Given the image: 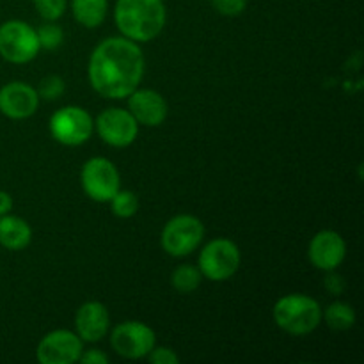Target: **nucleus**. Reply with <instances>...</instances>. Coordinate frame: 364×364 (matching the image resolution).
I'll return each instance as SVG.
<instances>
[{
  "mask_svg": "<svg viewBox=\"0 0 364 364\" xmlns=\"http://www.w3.org/2000/svg\"><path fill=\"white\" fill-rule=\"evenodd\" d=\"M203 281V274L194 265H180L171 274V284L178 294H192L199 288Z\"/></svg>",
  "mask_w": 364,
  "mask_h": 364,
  "instance_id": "obj_19",
  "label": "nucleus"
},
{
  "mask_svg": "<svg viewBox=\"0 0 364 364\" xmlns=\"http://www.w3.org/2000/svg\"><path fill=\"white\" fill-rule=\"evenodd\" d=\"M148 359L151 364H176L180 363L176 352L169 347H153V350L148 354Z\"/></svg>",
  "mask_w": 364,
  "mask_h": 364,
  "instance_id": "obj_25",
  "label": "nucleus"
},
{
  "mask_svg": "<svg viewBox=\"0 0 364 364\" xmlns=\"http://www.w3.org/2000/svg\"><path fill=\"white\" fill-rule=\"evenodd\" d=\"M146 60L139 43L127 38L103 39L89 57L91 87L109 100L128 98L141 85Z\"/></svg>",
  "mask_w": 364,
  "mask_h": 364,
  "instance_id": "obj_1",
  "label": "nucleus"
},
{
  "mask_svg": "<svg viewBox=\"0 0 364 364\" xmlns=\"http://www.w3.org/2000/svg\"><path fill=\"white\" fill-rule=\"evenodd\" d=\"M323 287H326V290L331 295H341L345 291V288H347V283H345L343 276H340L336 270H329L326 279H323Z\"/></svg>",
  "mask_w": 364,
  "mask_h": 364,
  "instance_id": "obj_26",
  "label": "nucleus"
},
{
  "mask_svg": "<svg viewBox=\"0 0 364 364\" xmlns=\"http://www.w3.org/2000/svg\"><path fill=\"white\" fill-rule=\"evenodd\" d=\"M39 96L36 87L25 82H9L0 87V112L14 121L28 119L38 112Z\"/></svg>",
  "mask_w": 364,
  "mask_h": 364,
  "instance_id": "obj_13",
  "label": "nucleus"
},
{
  "mask_svg": "<svg viewBox=\"0 0 364 364\" xmlns=\"http://www.w3.org/2000/svg\"><path fill=\"white\" fill-rule=\"evenodd\" d=\"M36 11L45 21H57L66 13L68 0H32Z\"/></svg>",
  "mask_w": 364,
  "mask_h": 364,
  "instance_id": "obj_23",
  "label": "nucleus"
},
{
  "mask_svg": "<svg viewBox=\"0 0 364 364\" xmlns=\"http://www.w3.org/2000/svg\"><path fill=\"white\" fill-rule=\"evenodd\" d=\"M38 34L39 48L43 50H57L64 41V31L63 27L55 23V21H45L36 28Z\"/></svg>",
  "mask_w": 364,
  "mask_h": 364,
  "instance_id": "obj_21",
  "label": "nucleus"
},
{
  "mask_svg": "<svg viewBox=\"0 0 364 364\" xmlns=\"http://www.w3.org/2000/svg\"><path fill=\"white\" fill-rule=\"evenodd\" d=\"M141 124L135 121L128 109L110 107L98 114L95 121V130L105 144L112 148H127L134 144L139 135Z\"/></svg>",
  "mask_w": 364,
  "mask_h": 364,
  "instance_id": "obj_10",
  "label": "nucleus"
},
{
  "mask_svg": "<svg viewBox=\"0 0 364 364\" xmlns=\"http://www.w3.org/2000/svg\"><path fill=\"white\" fill-rule=\"evenodd\" d=\"M82 352H84V341L78 338L77 333L55 329L41 338L36 358L41 364H73L78 363Z\"/></svg>",
  "mask_w": 364,
  "mask_h": 364,
  "instance_id": "obj_11",
  "label": "nucleus"
},
{
  "mask_svg": "<svg viewBox=\"0 0 364 364\" xmlns=\"http://www.w3.org/2000/svg\"><path fill=\"white\" fill-rule=\"evenodd\" d=\"M205 226L191 213H180L166 223L160 233V245L173 258H185L201 245Z\"/></svg>",
  "mask_w": 364,
  "mask_h": 364,
  "instance_id": "obj_5",
  "label": "nucleus"
},
{
  "mask_svg": "<svg viewBox=\"0 0 364 364\" xmlns=\"http://www.w3.org/2000/svg\"><path fill=\"white\" fill-rule=\"evenodd\" d=\"M355 311L347 302L336 301L322 311V320L333 331H348L355 326Z\"/></svg>",
  "mask_w": 364,
  "mask_h": 364,
  "instance_id": "obj_18",
  "label": "nucleus"
},
{
  "mask_svg": "<svg viewBox=\"0 0 364 364\" xmlns=\"http://www.w3.org/2000/svg\"><path fill=\"white\" fill-rule=\"evenodd\" d=\"M167 9L164 0H117L114 21L117 31L135 43L153 41L166 27Z\"/></svg>",
  "mask_w": 364,
  "mask_h": 364,
  "instance_id": "obj_2",
  "label": "nucleus"
},
{
  "mask_svg": "<svg viewBox=\"0 0 364 364\" xmlns=\"http://www.w3.org/2000/svg\"><path fill=\"white\" fill-rule=\"evenodd\" d=\"M38 91L39 100H46V102H55L66 91V82L59 75H46L41 82H39Z\"/></svg>",
  "mask_w": 364,
  "mask_h": 364,
  "instance_id": "obj_22",
  "label": "nucleus"
},
{
  "mask_svg": "<svg viewBox=\"0 0 364 364\" xmlns=\"http://www.w3.org/2000/svg\"><path fill=\"white\" fill-rule=\"evenodd\" d=\"M110 345L124 359H144L156 345L155 331L142 322L128 320L110 333Z\"/></svg>",
  "mask_w": 364,
  "mask_h": 364,
  "instance_id": "obj_9",
  "label": "nucleus"
},
{
  "mask_svg": "<svg viewBox=\"0 0 364 364\" xmlns=\"http://www.w3.org/2000/svg\"><path fill=\"white\" fill-rule=\"evenodd\" d=\"M80 183L89 199L96 203H109L121 188L117 167L105 156H92L82 166Z\"/></svg>",
  "mask_w": 364,
  "mask_h": 364,
  "instance_id": "obj_8",
  "label": "nucleus"
},
{
  "mask_svg": "<svg viewBox=\"0 0 364 364\" xmlns=\"http://www.w3.org/2000/svg\"><path fill=\"white\" fill-rule=\"evenodd\" d=\"M32 240V230L25 219L18 215L0 217V245L7 251H23Z\"/></svg>",
  "mask_w": 364,
  "mask_h": 364,
  "instance_id": "obj_16",
  "label": "nucleus"
},
{
  "mask_svg": "<svg viewBox=\"0 0 364 364\" xmlns=\"http://www.w3.org/2000/svg\"><path fill=\"white\" fill-rule=\"evenodd\" d=\"M240 249L230 238H213L199 252L198 269L213 283L231 279L240 269Z\"/></svg>",
  "mask_w": 364,
  "mask_h": 364,
  "instance_id": "obj_4",
  "label": "nucleus"
},
{
  "mask_svg": "<svg viewBox=\"0 0 364 364\" xmlns=\"http://www.w3.org/2000/svg\"><path fill=\"white\" fill-rule=\"evenodd\" d=\"M36 28L23 20H7L0 25V55L11 64H27L39 53Z\"/></svg>",
  "mask_w": 364,
  "mask_h": 364,
  "instance_id": "obj_7",
  "label": "nucleus"
},
{
  "mask_svg": "<svg viewBox=\"0 0 364 364\" xmlns=\"http://www.w3.org/2000/svg\"><path fill=\"white\" fill-rule=\"evenodd\" d=\"M272 316L276 326L291 336L311 334L322 323V308L309 295L290 294L274 304Z\"/></svg>",
  "mask_w": 364,
  "mask_h": 364,
  "instance_id": "obj_3",
  "label": "nucleus"
},
{
  "mask_svg": "<svg viewBox=\"0 0 364 364\" xmlns=\"http://www.w3.org/2000/svg\"><path fill=\"white\" fill-rule=\"evenodd\" d=\"M110 210L119 219H132L139 212V198L135 192L119 188L110 199Z\"/></svg>",
  "mask_w": 364,
  "mask_h": 364,
  "instance_id": "obj_20",
  "label": "nucleus"
},
{
  "mask_svg": "<svg viewBox=\"0 0 364 364\" xmlns=\"http://www.w3.org/2000/svg\"><path fill=\"white\" fill-rule=\"evenodd\" d=\"M347 256V244L338 231L322 230L309 240L308 258L315 269L336 270Z\"/></svg>",
  "mask_w": 364,
  "mask_h": 364,
  "instance_id": "obj_12",
  "label": "nucleus"
},
{
  "mask_svg": "<svg viewBox=\"0 0 364 364\" xmlns=\"http://www.w3.org/2000/svg\"><path fill=\"white\" fill-rule=\"evenodd\" d=\"M50 135L53 141L63 146H82L91 139L95 132V119L85 109L77 105H68L55 110L48 123Z\"/></svg>",
  "mask_w": 364,
  "mask_h": 364,
  "instance_id": "obj_6",
  "label": "nucleus"
},
{
  "mask_svg": "<svg viewBox=\"0 0 364 364\" xmlns=\"http://www.w3.org/2000/svg\"><path fill=\"white\" fill-rule=\"evenodd\" d=\"M110 315L105 304L98 301H87L75 313V333L82 341L98 343L109 334Z\"/></svg>",
  "mask_w": 364,
  "mask_h": 364,
  "instance_id": "obj_14",
  "label": "nucleus"
},
{
  "mask_svg": "<svg viewBox=\"0 0 364 364\" xmlns=\"http://www.w3.org/2000/svg\"><path fill=\"white\" fill-rule=\"evenodd\" d=\"M128 110L142 127H160L166 121L167 102L155 89H135L128 96Z\"/></svg>",
  "mask_w": 364,
  "mask_h": 364,
  "instance_id": "obj_15",
  "label": "nucleus"
},
{
  "mask_svg": "<svg viewBox=\"0 0 364 364\" xmlns=\"http://www.w3.org/2000/svg\"><path fill=\"white\" fill-rule=\"evenodd\" d=\"M71 13L82 27L96 28L105 21L109 0H71Z\"/></svg>",
  "mask_w": 364,
  "mask_h": 364,
  "instance_id": "obj_17",
  "label": "nucleus"
},
{
  "mask_svg": "<svg viewBox=\"0 0 364 364\" xmlns=\"http://www.w3.org/2000/svg\"><path fill=\"white\" fill-rule=\"evenodd\" d=\"M13 210V198L6 191H0V217L11 213Z\"/></svg>",
  "mask_w": 364,
  "mask_h": 364,
  "instance_id": "obj_28",
  "label": "nucleus"
},
{
  "mask_svg": "<svg viewBox=\"0 0 364 364\" xmlns=\"http://www.w3.org/2000/svg\"><path fill=\"white\" fill-rule=\"evenodd\" d=\"M210 2L217 13L228 18L240 16L247 7V0H210Z\"/></svg>",
  "mask_w": 364,
  "mask_h": 364,
  "instance_id": "obj_24",
  "label": "nucleus"
},
{
  "mask_svg": "<svg viewBox=\"0 0 364 364\" xmlns=\"http://www.w3.org/2000/svg\"><path fill=\"white\" fill-rule=\"evenodd\" d=\"M78 361L84 364H107L109 363V355L105 352L98 350V348H91V350L82 352Z\"/></svg>",
  "mask_w": 364,
  "mask_h": 364,
  "instance_id": "obj_27",
  "label": "nucleus"
}]
</instances>
